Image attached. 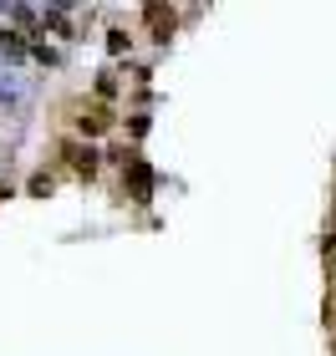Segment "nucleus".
I'll return each instance as SVG.
<instances>
[{"label":"nucleus","mask_w":336,"mask_h":356,"mask_svg":"<svg viewBox=\"0 0 336 356\" xmlns=\"http://www.w3.org/2000/svg\"><path fill=\"white\" fill-rule=\"evenodd\" d=\"M31 193H36V199H46V193H51V178L36 173V178H31Z\"/></svg>","instance_id":"7"},{"label":"nucleus","mask_w":336,"mask_h":356,"mask_svg":"<svg viewBox=\"0 0 336 356\" xmlns=\"http://www.w3.org/2000/svg\"><path fill=\"white\" fill-rule=\"evenodd\" d=\"M0 51L6 56H26V41L15 36V31H0Z\"/></svg>","instance_id":"5"},{"label":"nucleus","mask_w":336,"mask_h":356,"mask_svg":"<svg viewBox=\"0 0 336 356\" xmlns=\"http://www.w3.org/2000/svg\"><path fill=\"white\" fill-rule=\"evenodd\" d=\"M77 122H82V133H92V138H97V133H107V127H112V112H107V107H87Z\"/></svg>","instance_id":"3"},{"label":"nucleus","mask_w":336,"mask_h":356,"mask_svg":"<svg viewBox=\"0 0 336 356\" xmlns=\"http://www.w3.org/2000/svg\"><path fill=\"white\" fill-rule=\"evenodd\" d=\"M67 158H72V168L82 173V178L97 173V153H92V148H67Z\"/></svg>","instance_id":"4"},{"label":"nucleus","mask_w":336,"mask_h":356,"mask_svg":"<svg viewBox=\"0 0 336 356\" xmlns=\"http://www.w3.org/2000/svg\"><path fill=\"white\" fill-rule=\"evenodd\" d=\"M122 173H127V188H133V199H138V204H148V193H153V168L143 163V158H133V163H127Z\"/></svg>","instance_id":"1"},{"label":"nucleus","mask_w":336,"mask_h":356,"mask_svg":"<svg viewBox=\"0 0 336 356\" xmlns=\"http://www.w3.org/2000/svg\"><path fill=\"white\" fill-rule=\"evenodd\" d=\"M143 21L153 26V41H168V36H173V21H179V15H173L168 6H143Z\"/></svg>","instance_id":"2"},{"label":"nucleus","mask_w":336,"mask_h":356,"mask_svg":"<svg viewBox=\"0 0 336 356\" xmlns=\"http://www.w3.org/2000/svg\"><path fill=\"white\" fill-rule=\"evenodd\" d=\"M127 41H133L127 31H107V51H112V56H122V51H127Z\"/></svg>","instance_id":"6"}]
</instances>
